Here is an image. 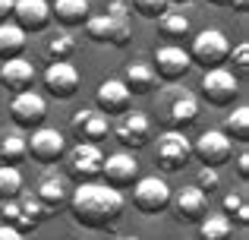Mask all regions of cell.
Listing matches in <instances>:
<instances>
[{
    "mask_svg": "<svg viewBox=\"0 0 249 240\" xmlns=\"http://www.w3.org/2000/svg\"><path fill=\"white\" fill-rule=\"evenodd\" d=\"M70 212H73V222L82 224L89 231H104L110 224H117L123 212V193L114 190L107 184H98V180H89V184H79L73 193H70Z\"/></svg>",
    "mask_w": 249,
    "mask_h": 240,
    "instance_id": "cell-1",
    "label": "cell"
},
{
    "mask_svg": "<svg viewBox=\"0 0 249 240\" xmlns=\"http://www.w3.org/2000/svg\"><path fill=\"white\" fill-rule=\"evenodd\" d=\"M202 108L199 98L189 92L186 86H164L158 89V98H155V117L164 123L167 129H186L199 120Z\"/></svg>",
    "mask_w": 249,
    "mask_h": 240,
    "instance_id": "cell-2",
    "label": "cell"
},
{
    "mask_svg": "<svg viewBox=\"0 0 249 240\" xmlns=\"http://www.w3.org/2000/svg\"><path fill=\"white\" fill-rule=\"evenodd\" d=\"M85 32H89V38H91V41H98V44L126 48V44L133 41V22H129L126 3L114 0V3L107 6V13H104V16H89Z\"/></svg>",
    "mask_w": 249,
    "mask_h": 240,
    "instance_id": "cell-3",
    "label": "cell"
},
{
    "mask_svg": "<svg viewBox=\"0 0 249 240\" xmlns=\"http://www.w3.org/2000/svg\"><path fill=\"white\" fill-rule=\"evenodd\" d=\"M199 95L212 108H231L240 95V76L227 67L205 70V76H202V82H199Z\"/></svg>",
    "mask_w": 249,
    "mask_h": 240,
    "instance_id": "cell-4",
    "label": "cell"
},
{
    "mask_svg": "<svg viewBox=\"0 0 249 240\" xmlns=\"http://www.w3.org/2000/svg\"><path fill=\"white\" fill-rule=\"evenodd\" d=\"M193 158V139H189L183 129H167L161 133L158 146H155V161L164 174H174V171H183Z\"/></svg>",
    "mask_w": 249,
    "mask_h": 240,
    "instance_id": "cell-5",
    "label": "cell"
},
{
    "mask_svg": "<svg viewBox=\"0 0 249 240\" xmlns=\"http://www.w3.org/2000/svg\"><path fill=\"white\" fill-rule=\"evenodd\" d=\"M67 174L76 184H89V180L101 177V165H104V152L98 142H76L73 148H67Z\"/></svg>",
    "mask_w": 249,
    "mask_h": 240,
    "instance_id": "cell-6",
    "label": "cell"
},
{
    "mask_svg": "<svg viewBox=\"0 0 249 240\" xmlns=\"http://www.w3.org/2000/svg\"><path fill=\"white\" fill-rule=\"evenodd\" d=\"M227 54H231V41L221 29H205L193 38L189 44V60L199 63V67L212 70V67H224Z\"/></svg>",
    "mask_w": 249,
    "mask_h": 240,
    "instance_id": "cell-7",
    "label": "cell"
},
{
    "mask_svg": "<svg viewBox=\"0 0 249 240\" xmlns=\"http://www.w3.org/2000/svg\"><path fill=\"white\" fill-rule=\"evenodd\" d=\"M25 155H32L38 165H57V161L67 155V139H63V133L57 127L41 123V127H35L32 136L25 139Z\"/></svg>",
    "mask_w": 249,
    "mask_h": 240,
    "instance_id": "cell-8",
    "label": "cell"
},
{
    "mask_svg": "<svg viewBox=\"0 0 249 240\" xmlns=\"http://www.w3.org/2000/svg\"><path fill=\"white\" fill-rule=\"evenodd\" d=\"M133 205L142 212V215H161V212L170 205V186L164 177H136L133 184Z\"/></svg>",
    "mask_w": 249,
    "mask_h": 240,
    "instance_id": "cell-9",
    "label": "cell"
},
{
    "mask_svg": "<svg viewBox=\"0 0 249 240\" xmlns=\"http://www.w3.org/2000/svg\"><path fill=\"white\" fill-rule=\"evenodd\" d=\"M10 120L16 123L19 129H35L48 120V101H44L41 92L35 89H25V92H16L10 101Z\"/></svg>",
    "mask_w": 249,
    "mask_h": 240,
    "instance_id": "cell-10",
    "label": "cell"
},
{
    "mask_svg": "<svg viewBox=\"0 0 249 240\" xmlns=\"http://www.w3.org/2000/svg\"><path fill=\"white\" fill-rule=\"evenodd\" d=\"M101 177L107 186H114V190H126V186L136 184V177H139V158H136V152H129V148H120V152H110L104 155V165H101Z\"/></svg>",
    "mask_w": 249,
    "mask_h": 240,
    "instance_id": "cell-11",
    "label": "cell"
},
{
    "mask_svg": "<svg viewBox=\"0 0 249 240\" xmlns=\"http://www.w3.org/2000/svg\"><path fill=\"white\" fill-rule=\"evenodd\" d=\"M189 67H193V60H189V51L180 48L177 41L155 48L152 70H155V76H158L161 82H180L183 76L189 73Z\"/></svg>",
    "mask_w": 249,
    "mask_h": 240,
    "instance_id": "cell-12",
    "label": "cell"
},
{
    "mask_svg": "<svg viewBox=\"0 0 249 240\" xmlns=\"http://www.w3.org/2000/svg\"><path fill=\"white\" fill-rule=\"evenodd\" d=\"M114 136H117V142H120L123 148L136 152V148L148 146V139H152V120H148V114L129 111V108H126L123 114H117Z\"/></svg>",
    "mask_w": 249,
    "mask_h": 240,
    "instance_id": "cell-13",
    "label": "cell"
},
{
    "mask_svg": "<svg viewBox=\"0 0 249 240\" xmlns=\"http://www.w3.org/2000/svg\"><path fill=\"white\" fill-rule=\"evenodd\" d=\"M44 89H48L51 98L57 101H70L76 92H79V70L73 67L70 60H51L48 70L41 76Z\"/></svg>",
    "mask_w": 249,
    "mask_h": 240,
    "instance_id": "cell-14",
    "label": "cell"
},
{
    "mask_svg": "<svg viewBox=\"0 0 249 240\" xmlns=\"http://www.w3.org/2000/svg\"><path fill=\"white\" fill-rule=\"evenodd\" d=\"M193 155L208 167H221L233 158V142L224 129H205V133L193 142Z\"/></svg>",
    "mask_w": 249,
    "mask_h": 240,
    "instance_id": "cell-15",
    "label": "cell"
},
{
    "mask_svg": "<svg viewBox=\"0 0 249 240\" xmlns=\"http://www.w3.org/2000/svg\"><path fill=\"white\" fill-rule=\"evenodd\" d=\"M13 22L25 32V35H35L44 32L51 25V3L48 0H13Z\"/></svg>",
    "mask_w": 249,
    "mask_h": 240,
    "instance_id": "cell-16",
    "label": "cell"
},
{
    "mask_svg": "<svg viewBox=\"0 0 249 240\" xmlns=\"http://www.w3.org/2000/svg\"><path fill=\"white\" fill-rule=\"evenodd\" d=\"M170 205H174L177 222L183 224H199L208 215V196L199 186H183L180 193H170Z\"/></svg>",
    "mask_w": 249,
    "mask_h": 240,
    "instance_id": "cell-17",
    "label": "cell"
},
{
    "mask_svg": "<svg viewBox=\"0 0 249 240\" xmlns=\"http://www.w3.org/2000/svg\"><path fill=\"white\" fill-rule=\"evenodd\" d=\"M70 127L79 136V142H98V146H101V139H107L110 123H107V114L104 111H98V108H82V111L73 114Z\"/></svg>",
    "mask_w": 249,
    "mask_h": 240,
    "instance_id": "cell-18",
    "label": "cell"
},
{
    "mask_svg": "<svg viewBox=\"0 0 249 240\" xmlns=\"http://www.w3.org/2000/svg\"><path fill=\"white\" fill-rule=\"evenodd\" d=\"M129 101H133V95H129V89L123 86V79H101V86L95 89V108L104 111L107 117L123 114L129 108Z\"/></svg>",
    "mask_w": 249,
    "mask_h": 240,
    "instance_id": "cell-19",
    "label": "cell"
},
{
    "mask_svg": "<svg viewBox=\"0 0 249 240\" xmlns=\"http://www.w3.org/2000/svg\"><path fill=\"white\" fill-rule=\"evenodd\" d=\"M35 79H38V70L29 60H22V57H13V60L0 63V86L13 95L25 92V89H35Z\"/></svg>",
    "mask_w": 249,
    "mask_h": 240,
    "instance_id": "cell-20",
    "label": "cell"
},
{
    "mask_svg": "<svg viewBox=\"0 0 249 240\" xmlns=\"http://www.w3.org/2000/svg\"><path fill=\"white\" fill-rule=\"evenodd\" d=\"M51 16L63 25V29H76V25H85L91 16L89 0H54L51 3Z\"/></svg>",
    "mask_w": 249,
    "mask_h": 240,
    "instance_id": "cell-21",
    "label": "cell"
},
{
    "mask_svg": "<svg viewBox=\"0 0 249 240\" xmlns=\"http://www.w3.org/2000/svg\"><path fill=\"white\" fill-rule=\"evenodd\" d=\"M123 86L129 89V95H152L155 86H158V76H155L152 63H142V60L129 63L126 73H123Z\"/></svg>",
    "mask_w": 249,
    "mask_h": 240,
    "instance_id": "cell-22",
    "label": "cell"
},
{
    "mask_svg": "<svg viewBox=\"0 0 249 240\" xmlns=\"http://www.w3.org/2000/svg\"><path fill=\"white\" fill-rule=\"evenodd\" d=\"M38 203L48 209V215H57V212L63 209V205L70 203V193H67V184H63L60 177H44L41 186H38Z\"/></svg>",
    "mask_w": 249,
    "mask_h": 240,
    "instance_id": "cell-23",
    "label": "cell"
},
{
    "mask_svg": "<svg viewBox=\"0 0 249 240\" xmlns=\"http://www.w3.org/2000/svg\"><path fill=\"white\" fill-rule=\"evenodd\" d=\"M25 44H29V35L19 29L13 19L0 22V60H13V57H22Z\"/></svg>",
    "mask_w": 249,
    "mask_h": 240,
    "instance_id": "cell-24",
    "label": "cell"
},
{
    "mask_svg": "<svg viewBox=\"0 0 249 240\" xmlns=\"http://www.w3.org/2000/svg\"><path fill=\"white\" fill-rule=\"evenodd\" d=\"M158 32L167 38V41H180V38L189 35V16L183 10H167L158 16Z\"/></svg>",
    "mask_w": 249,
    "mask_h": 240,
    "instance_id": "cell-25",
    "label": "cell"
},
{
    "mask_svg": "<svg viewBox=\"0 0 249 240\" xmlns=\"http://www.w3.org/2000/svg\"><path fill=\"white\" fill-rule=\"evenodd\" d=\"M199 237L202 240H233V222L224 215V212L205 215L199 222Z\"/></svg>",
    "mask_w": 249,
    "mask_h": 240,
    "instance_id": "cell-26",
    "label": "cell"
},
{
    "mask_svg": "<svg viewBox=\"0 0 249 240\" xmlns=\"http://www.w3.org/2000/svg\"><path fill=\"white\" fill-rule=\"evenodd\" d=\"M44 218H51V215H48V209L38 203V196H22L19 199V222H16L19 231H35Z\"/></svg>",
    "mask_w": 249,
    "mask_h": 240,
    "instance_id": "cell-27",
    "label": "cell"
},
{
    "mask_svg": "<svg viewBox=\"0 0 249 240\" xmlns=\"http://www.w3.org/2000/svg\"><path fill=\"white\" fill-rule=\"evenodd\" d=\"M224 133L231 136V142H240V146H246V142H249V108L246 105L233 108V114L224 123Z\"/></svg>",
    "mask_w": 249,
    "mask_h": 240,
    "instance_id": "cell-28",
    "label": "cell"
},
{
    "mask_svg": "<svg viewBox=\"0 0 249 240\" xmlns=\"http://www.w3.org/2000/svg\"><path fill=\"white\" fill-rule=\"evenodd\" d=\"M22 193V171L19 165H0V203L16 199Z\"/></svg>",
    "mask_w": 249,
    "mask_h": 240,
    "instance_id": "cell-29",
    "label": "cell"
},
{
    "mask_svg": "<svg viewBox=\"0 0 249 240\" xmlns=\"http://www.w3.org/2000/svg\"><path fill=\"white\" fill-rule=\"evenodd\" d=\"M44 51H48L51 60H70L76 54V38L70 32H54L48 38V44H44Z\"/></svg>",
    "mask_w": 249,
    "mask_h": 240,
    "instance_id": "cell-30",
    "label": "cell"
},
{
    "mask_svg": "<svg viewBox=\"0 0 249 240\" xmlns=\"http://www.w3.org/2000/svg\"><path fill=\"white\" fill-rule=\"evenodd\" d=\"M25 161V139L16 133L0 136V165H19Z\"/></svg>",
    "mask_w": 249,
    "mask_h": 240,
    "instance_id": "cell-31",
    "label": "cell"
},
{
    "mask_svg": "<svg viewBox=\"0 0 249 240\" xmlns=\"http://www.w3.org/2000/svg\"><path fill=\"white\" fill-rule=\"evenodd\" d=\"M224 215L231 222L237 218V224H249V203L243 193H227L224 196Z\"/></svg>",
    "mask_w": 249,
    "mask_h": 240,
    "instance_id": "cell-32",
    "label": "cell"
},
{
    "mask_svg": "<svg viewBox=\"0 0 249 240\" xmlns=\"http://www.w3.org/2000/svg\"><path fill=\"white\" fill-rule=\"evenodd\" d=\"M167 6H170L167 0H133V10L139 13L142 19H158Z\"/></svg>",
    "mask_w": 249,
    "mask_h": 240,
    "instance_id": "cell-33",
    "label": "cell"
},
{
    "mask_svg": "<svg viewBox=\"0 0 249 240\" xmlns=\"http://www.w3.org/2000/svg\"><path fill=\"white\" fill-rule=\"evenodd\" d=\"M196 186H199L202 193H214L221 186V174H218V167H208V165H202V171H199V177H196Z\"/></svg>",
    "mask_w": 249,
    "mask_h": 240,
    "instance_id": "cell-34",
    "label": "cell"
},
{
    "mask_svg": "<svg viewBox=\"0 0 249 240\" xmlns=\"http://www.w3.org/2000/svg\"><path fill=\"white\" fill-rule=\"evenodd\" d=\"M227 57H231V63L237 67V73H240V76H246V73H249V44H246V41H243V44H237V48H231V54H227Z\"/></svg>",
    "mask_w": 249,
    "mask_h": 240,
    "instance_id": "cell-35",
    "label": "cell"
},
{
    "mask_svg": "<svg viewBox=\"0 0 249 240\" xmlns=\"http://www.w3.org/2000/svg\"><path fill=\"white\" fill-rule=\"evenodd\" d=\"M6 224H16L19 222V199H3V209H0Z\"/></svg>",
    "mask_w": 249,
    "mask_h": 240,
    "instance_id": "cell-36",
    "label": "cell"
},
{
    "mask_svg": "<svg viewBox=\"0 0 249 240\" xmlns=\"http://www.w3.org/2000/svg\"><path fill=\"white\" fill-rule=\"evenodd\" d=\"M0 240H25V231H19L16 224H0Z\"/></svg>",
    "mask_w": 249,
    "mask_h": 240,
    "instance_id": "cell-37",
    "label": "cell"
},
{
    "mask_svg": "<svg viewBox=\"0 0 249 240\" xmlns=\"http://www.w3.org/2000/svg\"><path fill=\"white\" fill-rule=\"evenodd\" d=\"M237 174H240V180H249V152L246 148L237 155Z\"/></svg>",
    "mask_w": 249,
    "mask_h": 240,
    "instance_id": "cell-38",
    "label": "cell"
},
{
    "mask_svg": "<svg viewBox=\"0 0 249 240\" xmlns=\"http://www.w3.org/2000/svg\"><path fill=\"white\" fill-rule=\"evenodd\" d=\"M10 16H13V0H0V22H6Z\"/></svg>",
    "mask_w": 249,
    "mask_h": 240,
    "instance_id": "cell-39",
    "label": "cell"
},
{
    "mask_svg": "<svg viewBox=\"0 0 249 240\" xmlns=\"http://www.w3.org/2000/svg\"><path fill=\"white\" fill-rule=\"evenodd\" d=\"M208 3H214V6H231L233 0H208Z\"/></svg>",
    "mask_w": 249,
    "mask_h": 240,
    "instance_id": "cell-40",
    "label": "cell"
},
{
    "mask_svg": "<svg viewBox=\"0 0 249 240\" xmlns=\"http://www.w3.org/2000/svg\"><path fill=\"white\" fill-rule=\"evenodd\" d=\"M167 3H177V6H186V3H193V0H167Z\"/></svg>",
    "mask_w": 249,
    "mask_h": 240,
    "instance_id": "cell-41",
    "label": "cell"
},
{
    "mask_svg": "<svg viewBox=\"0 0 249 240\" xmlns=\"http://www.w3.org/2000/svg\"><path fill=\"white\" fill-rule=\"evenodd\" d=\"M110 240H139V237H110Z\"/></svg>",
    "mask_w": 249,
    "mask_h": 240,
    "instance_id": "cell-42",
    "label": "cell"
}]
</instances>
